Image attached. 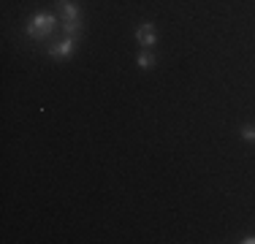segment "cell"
Returning a JSON list of instances; mask_svg holds the SVG:
<instances>
[{
  "label": "cell",
  "mask_w": 255,
  "mask_h": 244,
  "mask_svg": "<svg viewBox=\"0 0 255 244\" xmlns=\"http://www.w3.org/2000/svg\"><path fill=\"white\" fill-rule=\"evenodd\" d=\"M54 27H57V19H54L52 14H46V11H41V14H35L33 19L27 22V35L33 41H44L54 33Z\"/></svg>",
  "instance_id": "6da1fadb"
},
{
  "label": "cell",
  "mask_w": 255,
  "mask_h": 244,
  "mask_svg": "<svg viewBox=\"0 0 255 244\" xmlns=\"http://www.w3.org/2000/svg\"><path fill=\"white\" fill-rule=\"evenodd\" d=\"M60 5V22H82V11L71 0H57Z\"/></svg>",
  "instance_id": "7a4b0ae2"
},
{
  "label": "cell",
  "mask_w": 255,
  "mask_h": 244,
  "mask_svg": "<svg viewBox=\"0 0 255 244\" xmlns=\"http://www.w3.org/2000/svg\"><path fill=\"white\" fill-rule=\"evenodd\" d=\"M136 41H138V44H141L144 49L155 46V41H157V35H155V24H152V22H144L141 27L136 30Z\"/></svg>",
  "instance_id": "3957f363"
},
{
  "label": "cell",
  "mask_w": 255,
  "mask_h": 244,
  "mask_svg": "<svg viewBox=\"0 0 255 244\" xmlns=\"http://www.w3.org/2000/svg\"><path fill=\"white\" fill-rule=\"evenodd\" d=\"M74 41H76V38H63L60 44H54V46L49 49V54H52V57H57V60L71 57V52H74Z\"/></svg>",
  "instance_id": "277c9868"
},
{
  "label": "cell",
  "mask_w": 255,
  "mask_h": 244,
  "mask_svg": "<svg viewBox=\"0 0 255 244\" xmlns=\"http://www.w3.org/2000/svg\"><path fill=\"white\" fill-rule=\"evenodd\" d=\"M138 68H144V71L155 68V54L149 52V49H144V52L138 54Z\"/></svg>",
  "instance_id": "5b68a950"
},
{
  "label": "cell",
  "mask_w": 255,
  "mask_h": 244,
  "mask_svg": "<svg viewBox=\"0 0 255 244\" xmlns=\"http://www.w3.org/2000/svg\"><path fill=\"white\" fill-rule=\"evenodd\" d=\"M63 33H65V38L82 35V22H63Z\"/></svg>",
  "instance_id": "8992f818"
},
{
  "label": "cell",
  "mask_w": 255,
  "mask_h": 244,
  "mask_svg": "<svg viewBox=\"0 0 255 244\" xmlns=\"http://www.w3.org/2000/svg\"><path fill=\"white\" fill-rule=\"evenodd\" d=\"M242 138H245V141H255V127L245 125V127H242Z\"/></svg>",
  "instance_id": "52a82bcc"
},
{
  "label": "cell",
  "mask_w": 255,
  "mask_h": 244,
  "mask_svg": "<svg viewBox=\"0 0 255 244\" xmlns=\"http://www.w3.org/2000/svg\"><path fill=\"white\" fill-rule=\"evenodd\" d=\"M245 244H255V236H247V239H242Z\"/></svg>",
  "instance_id": "ba28073f"
}]
</instances>
